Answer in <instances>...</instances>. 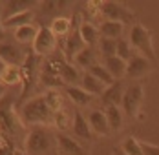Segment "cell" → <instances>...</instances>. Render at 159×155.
Returning <instances> with one entry per match:
<instances>
[{"label": "cell", "mask_w": 159, "mask_h": 155, "mask_svg": "<svg viewBox=\"0 0 159 155\" xmlns=\"http://www.w3.org/2000/svg\"><path fill=\"white\" fill-rule=\"evenodd\" d=\"M0 131L4 142H11L18 150L20 146H24L28 131L15 108V95L11 93H6L0 99Z\"/></svg>", "instance_id": "1"}, {"label": "cell", "mask_w": 159, "mask_h": 155, "mask_svg": "<svg viewBox=\"0 0 159 155\" xmlns=\"http://www.w3.org/2000/svg\"><path fill=\"white\" fill-rule=\"evenodd\" d=\"M26 155H59L57 150V133L49 126H33L30 128L24 140Z\"/></svg>", "instance_id": "2"}, {"label": "cell", "mask_w": 159, "mask_h": 155, "mask_svg": "<svg viewBox=\"0 0 159 155\" xmlns=\"http://www.w3.org/2000/svg\"><path fill=\"white\" fill-rule=\"evenodd\" d=\"M18 115L24 126H30V128L53 124V111L49 109L44 95H35L30 100H26L18 109Z\"/></svg>", "instance_id": "3"}, {"label": "cell", "mask_w": 159, "mask_h": 155, "mask_svg": "<svg viewBox=\"0 0 159 155\" xmlns=\"http://www.w3.org/2000/svg\"><path fill=\"white\" fill-rule=\"evenodd\" d=\"M130 46L135 53L146 57L150 62H156V49H154V37L152 31L146 26H143L141 22H135L130 29V38H128Z\"/></svg>", "instance_id": "4"}, {"label": "cell", "mask_w": 159, "mask_h": 155, "mask_svg": "<svg viewBox=\"0 0 159 155\" xmlns=\"http://www.w3.org/2000/svg\"><path fill=\"white\" fill-rule=\"evenodd\" d=\"M42 59L37 57L31 49L26 53V59L20 64V84H22V91H20V99H24L28 93L31 91V88L37 84L39 75H40V66H42Z\"/></svg>", "instance_id": "5"}, {"label": "cell", "mask_w": 159, "mask_h": 155, "mask_svg": "<svg viewBox=\"0 0 159 155\" xmlns=\"http://www.w3.org/2000/svg\"><path fill=\"white\" fill-rule=\"evenodd\" d=\"M143 100H144V86L135 80L132 84H128L123 93V100H121V109L126 115L128 119H137L139 111L143 108Z\"/></svg>", "instance_id": "6"}, {"label": "cell", "mask_w": 159, "mask_h": 155, "mask_svg": "<svg viewBox=\"0 0 159 155\" xmlns=\"http://www.w3.org/2000/svg\"><path fill=\"white\" fill-rule=\"evenodd\" d=\"M57 46H59V38L51 33L48 26H40L35 37V42L31 44V51L40 59H48L49 55H53L59 49Z\"/></svg>", "instance_id": "7"}, {"label": "cell", "mask_w": 159, "mask_h": 155, "mask_svg": "<svg viewBox=\"0 0 159 155\" xmlns=\"http://www.w3.org/2000/svg\"><path fill=\"white\" fill-rule=\"evenodd\" d=\"M99 15L104 20H113V22H121V24H135L134 18L135 15L128 9L126 6L119 4V2H101L99 6Z\"/></svg>", "instance_id": "8"}, {"label": "cell", "mask_w": 159, "mask_h": 155, "mask_svg": "<svg viewBox=\"0 0 159 155\" xmlns=\"http://www.w3.org/2000/svg\"><path fill=\"white\" fill-rule=\"evenodd\" d=\"M152 69H154V62H150L146 57L139 55V53H134L130 57V60L126 62V75H125V78H130V80L135 82L141 77L148 75Z\"/></svg>", "instance_id": "9"}, {"label": "cell", "mask_w": 159, "mask_h": 155, "mask_svg": "<svg viewBox=\"0 0 159 155\" xmlns=\"http://www.w3.org/2000/svg\"><path fill=\"white\" fill-rule=\"evenodd\" d=\"M61 46H62L61 51H62V55L66 57L68 62H71L75 59V55L80 53V51L86 47L84 42H82V38H80V35H79V26H77V22H73V28L68 33V37L61 40Z\"/></svg>", "instance_id": "10"}, {"label": "cell", "mask_w": 159, "mask_h": 155, "mask_svg": "<svg viewBox=\"0 0 159 155\" xmlns=\"http://www.w3.org/2000/svg\"><path fill=\"white\" fill-rule=\"evenodd\" d=\"M26 53L28 51H24L15 42H7V40L0 42V60L7 66H20L26 59Z\"/></svg>", "instance_id": "11"}, {"label": "cell", "mask_w": 159, "mask_h": 155, "mask_svg": "<svg viewBox=\"0 0 159 155\" xmlns=\"http://www.w3.org/2000/svg\"><path fill=\"white\" fill-rule=\"evenodd\" d=\"M86 121L90 124V130L93 135H99V137H106L110 135V126H108V121H106V115L102 109H92L86 117Z\"/></svg>", "instance_id": "12"}, {"label": "cell", "mask_w": 159, "mask_h": 155, "mask_svg": "<svg viewBox=\"0 0 159 155\" xmlns=\"http://www.w3.org/2000/svg\"><path fill=\"white\" fill-rule=\"evenodd\" d=\"M57 150L59 155H86V150L80 146L79 140L59 131H57Z\"/></svg>", "instance_id": "13"}, {"label": "cell", "mask_w": 159, "mask_h": 155, "mask_svg": "<svg viewBox=\"0 0 159 155\" xmlns=\"http://www.w3.org/2000/svg\"><path fill=\"white\" fill-rule=\"evenodd\" d=\"M40 2H35V0H9V2H2V20L4 18H9L13 15L18 13H24V11H33L35 6H39Z\"/></svg>", "instance_id": "14"}, {"label": "cell", "mask_w": 159, "mask_h": 155, "mask_svg": "<svg viewBox=\"0 0 159 155\" xmlns=\"http://www.w3.org/2000/svg\"><path fill=\"white\" fill-rule=\"evenodd\" d=\"M73 135L80 140H93V133L90 130V124L86 121V117L82 115L80 109H73V124H71Z\"/></svg>", "instance_id": "15"}, {"label": "cell", "mask_w": 159, "mask_h": 155, "mask_svg": "<svg viewBox=\"0 0 159 155\" xmlns=\"http://www.w3.org/2000/svg\"><path fill=\"white\" fill-rule=\"evenodd\" d=\"M123 93H125V84L123 80H115L111 86H108L104 93L99 97L101 102L106 106H121V100H123Z\"/></svg>", "instance_id": "16"}, {"label": "cell", "mask_w": 159, "mask_h": 155, "mask_svg": "<svg viewBox=\"0 0 159 155\" xmlns=\"http://www.w3.org/2000/svg\"><path fill=\"white\" fill-rule=\"evenodd\" d=\"M64 93L68 95V99L71 100V104L77 109L88 106V104L93 100V97H92L90 93H86L80 86H66V88H64Z\"/></svg>", "instance_id": "17"}, {"label": "cell", "mask_w": 159, "mask_h": 155, "mask_svg": "<svg viewBox=\"0 0 159 155\" xmlns=\"http://www.w3.org/2000/svg\"><path fill=\"white\" fill-rule=\"evenodd\" d=\"M97 29H99L101 37H106V38H111V40H119V38H123L125 24L113 22V20H102Z\"/></svg>", "instance_id": "18"}, {"label": "cell", "mask_w": 159, "mask_h": 155, "mask_svg": "<svg viewBox=\"0 0 159 155\" xmlns=\"http://www.w3.org/2000/svg\"><path fill=\"white\" fill-rule=\"evenodd\" d=\"M59 73H61V78L64 80V86H77V82H80V69L79 68H75L71 62L64 60L61 64V69H59Z\"/></svg>", "instance_id": "19"}, {"label": "cell", "mask_w": 159, "mask_h": 155, "mask_svg": "<svg viewBox=\"0 0 159 155\" xmlns=\"http://www.w3.org/2000/svg\"><path fill=\"white\" fill-rule=\"evenodd\" d=\"M80 88L86 93H90L92 97H101L104 93V90H106V86L101 80H97L93 75H90L86 71L82 73V78H80Z\"/></svg>", "instance_id": "20"}, {"label": "cell", "mask_w": 159, "mask_h": 155, "mask_svg": "<svg viewBox=\"0 0 159 155\" xmlns=\"http://www.w3.org/2000/svg\"><path fill=\"white\" fill-rule=\"evenodd\" d=\"M102 111L106 115L110 131H119L123 128V124H125V113H123L121 106H106Z\"/></svg>", "instance_id": "21"}, {"label": "cell", "mask_w": 159, "mask_h": 155, "mask_svg": "<svg viewBox=\"0 0 159 155\" xmlns=\"http://www.w3.org/2000/svg\"><path fill=\"white\" fill-rule=\"evenodd\" d=\"M48 28L51 29V33H53L57 38H61V40H62V38L68 37V33L71 31L73 22H71V18H68V16H55Z\"/></svg>", "instance_id": "22"}, {"label": "cell", "mask_w": 159, "mask_h": 155, "mask_svg": "<svg viewBox=\"0 0 159 155\" xmlns=\"http://www.w3.org/2000/svg\"><path fill=\"white\" fill-rule=\"evenodd\" d=\"M106 69H108V73H110L113 80H121V78H125L126 75V62L121 60L119 57H108V59H104V64H102Z\"/></svg>", "instance_id": "23"}, {"label": "cell", "mask_w": 159, "mask_h": 155, "mask_svg": "<svg viewBox=\"0 0 159 155\" xmlns=\"http://www.w3.org/2000/svg\"><path fill=\"white\" fill-rule=\"evenodd\" d=\"M35 20V13L33 11H24V13H18V15H13L9 18H4V28L6 29H18L22 26H30Z\"/></svg>", "instance_id": "24"}, {"label": "cell", "mask_w": 159, "mask_h": 155, "mask_svg": "<svg viewBox=\"0 0 159 155\" xmlns=\"http://www.w3.org/2000/svg\"><path fill=\"white\" fill-rule=\"evenodd\" d=\"M37 33H39V28H37L35 24H30V26H22V28L15 29L13 31V37H15L16 44H20V46H30V44L35 42Z\"/></svg>", "instance_id": "25"}, {"label": "cell", "mask_w": 159, "mask_h": 155, "mask_svg": "<svg viewBox=\"0 0 159 155\" xmlns=\"http://www.w3.org/2000/svg\"><path fill=\"white\" fill-rule=\"evenodd\" d=\"M79 35H80V38H82V42H84L86 47H92L93 44H97L99 38H101L99 29H97L92 22H82L79 26Z\"/></svg>", "instance_id": "26"}, {"label": "cell", "mask_w": 159, "mask_h": 155, "mask_svg": "<svg viewBox=\"0 0 159 155\" xmlns=\"http://www.w3.org/2000/svg\"><path fill=\"white\" fill-rule=\"evenodd\" d=\"M73 66L75 68H79V69H90L93 64H97L95 62V49L93 47H84L80 53H77L75 55V59H73Z\"/></svg>", "instance_id": "27"}, {"label": "cell", "mask_w": 159, "mask_h": 155, "mask_svg": "<svg viewBox=\"0 0 159 155\" xmlns=\"http://www.w3.org/2000/svg\"><path fill=\"white\" fill-rule=\"evenodd\" d=\"M71 124H73V111H70L66 106L53 113V126L59 130V133H64L68 128H71Z\"/></svg>", "instance_id": "28"}, {"label": "cell", "mask_w": 159, "mask_h": 155, "mask_svg": "<svg viewBox=\"0 0 159 155\" xmlns=\"http://www.w3.org/2000/svg\"><path fill=\"white\" fill-rule=\"evenodd\" d=\"M44 99H46L49 109H51L53 113H57L59 109H62L64 106H66V102H64V93L59 91V90H48V91L44 93Z\"/></svg>", "instance_id": "29"}, {"label": "cell", "mask_w": 159, "mask_h": 155, "mask_svg": "<svg viewBox=\"0 0 159 155\" xmlns=\"http://www.w3.org/2000/svg\"><path fill=\"white\" fill-rule=\"evenodd\" d=\"M2 84L6 88H13L20 84V66H6L4 75H2Z\"/></svg>", "instance_id": "30"}, {"label": "cell", "mask_w": 159, "mask_h": 155, "mask_svg": "<svg viewBox=\"0 0 159 155\" xmlns=\"http://www.w3.org/2000/svg\"><path fill=\"white\" fill-rule=\"evenodd\" d=\"M86 73L93 75V77H95L97 80H101V82H102L106 88H108V86H111V84L115 82V80H113V77H111L110 73H108V69H106L102 64H93V66H92V68H90Z\"/></svg>", "instance_id": "31"}, {"label": "cell", "mask_w": 159, "mask_h": 155, "mask_svg": "<svg viewBox=\"0 0 159 155\" xmlns=\"http://www.w3.org/2000/svg\"><path fill=\"white\" fill-rule=\"evenodd\" d=\"M119 148H121V152H123L125 155H143V152H141V144H139V140L135 139V137H128V139H125Z\"/></svg>", "instance_id": "32"}, {"label": "cell", "mask_w": 159, "mask_h": 155, "mask_svg": "<svg viewBox=\"0 0 159 155\" xmlns=\"http://www.w3.org/2000/svg\"><path fill=\"white\" fill-rule=\"evenodd\" d=\"M99 51L104 59L108 57H113L115 55V49H117V40H111V38H106V37H101L99 38Z\"/></svg>", "instance_id": "33"}, {"label": "cell", "mask_w": 159, "mask_h": 155, "mask_svg": "<svg viewBox=\"0 0 159 155\" xmlns=\"http://www.w3.org/2000/svg\"><path fill=\"white\" fill-rule=\"evenodd\" d=\"M135 51L132 49V46H130V42H128L126 38H119L117 40V49H115V57H119L121 60L128 62L130 60V57L134 55Z\"/></svg>", "instance_id": "34"}, {"label": "cell", "mask_w": 159, "mask_h": 155, "mask_svg": "<svg viewBox=\"0 0 159 155\" xmlns=\"http://www.w3.org/2000/svg\"><path fill=\"white\" fill-rule=\"evenodd\" d=\"M139 144H141L143 155H159V146L152 144V142H144V140H139Z\"/></svg>", "instance_id": "35"}, {"label": "cell", "mask_w": 159, "mask_h": 155, "mask_svg": "<svg viewBox=\"0 0 159 155\" xmlns=\"http://www.w3.org/2000/svg\"><path fill=\"white\" fill-rule=\"evenodd\" d=\"M18 150L16 146H13L11 142H2V146H0V155H13Z\"/></svg>", "instance_id": "36"}, {"label": "cell", "mask_w": 159, "mask_h": 155, "mask_svg": "<svg viewBox=\"0 0 159 155\" xmlns=\"http://www.w3.org/2000/svg\"><path fill=\"white\" fill-rule=\"evenodd\" d=\"M6 40V28H4V20H2V15H0V42Z\"/></svg>", "instance_id": "37"}, {"label": "cell", "mask_w": 159, "mask_h": 155, "mask_svg": "<svg viewBox=\"0 0 159 155\" xmlns=\"http://www.w3.org/2000/svg\"><path fill=\"white\" fill-rule=\"evenodd\" d=\"M6 93H7V88H6V86H4V84L0 82V99H2V97H4Z\"/></svg>", "instance_id": "38"}, {"label": "cell", "mask_w": 159, "mask_h": 155, "mask_svg": "<svg viewBox=\"0 0 159 155\" xmlns=\"http://www.w3.org/2000/svg\"><path fill=\"white\" fill-rule=\"evenodd\" d=\"M6 66H7V64H4V62L0 60V82H2V75H4V69H6Z\"/></svg>", "instance_id": "39"}, {"label": "cell", "mask_w": 159, "mask_h": 155, "mask_svg": "<svg viewBox=\"0 0 159 155\" xmlns=\"http://www.w3.org/2000/svg\"><path fill=\"white\" fill-rule=\"evenodd\" d=\"M13 155H26V153H24V150H16Z\"/></svg>", "instance_id": "40"}, {"label": "cell", "mask_w": 159, "mask_h": 155, "mask_svg": "<svg viewBox=\"0 0 159 155\" xmlns=\"http://www.w3.org/2000/svg\"><path fill=\"white\" fill-rule=\"evenodd\" d=\"M0 142H4V137H2V131H0Z\"/></svg>", "instance_id": "41"}, {"label": "cell", "mask_w": 159, "mask_h": 155, "mask_svg": "<svg viewBox=\"0 0 159 155\" xmlns=\"http://www.w3.org/2000/svg\"><path fill=\"white\" fill-rule=\"evenodd\" d=\"M0 13H2V2H0Z\"/></svg>", "instance_id": "42"}, {"label": "cell", "mask_w": 159, "mask_h": 155, "mask_svg": "<svg viewBox=\"0 0 159 155\" xmlns=\"http://www.w3.org/2000/svg\"><path fill=\"white\" fill-rule=\"evenodd\" d=\"M0 146H2V142H0Z\"/></svg>", "instance_id": "43"}]
</instances>
